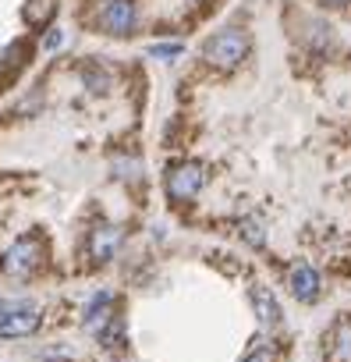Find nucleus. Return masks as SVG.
Listing matches in <instances>:
<instances>
[{
  "label": "nucleus",
  "mask_w": 351,
  "mask_h": 362,
  "mask_svg": "<svg viewBox=\"0 0 351 362\" xmlns=\"http://www.w3.org/2000/svg\"><path fill=\"white\" fill-rule=\"evenodd\" d=\"M203 57H206V64H213L220 71H231L249 57V36L242 29H220L203 43Z\"/></svg>",
  "instance_id": "f257e3e1"
},
{
  "label": "nucleus",
  "mask_w": 351,
  "mask_h": 362,
  "mask_svg": "<svg viewBox=\"0 0 351 362\" xmlns=\"http://www.w3.org/2000/svg\"><path fill=\"white\" fill-rule=\"evenodd\" d=\"M40 327V313L29 302L0 298V337H29Z\"/></svg>",
  "instance_id": "f03ea898"
},
{
  "label": "nucleus",
  "mask_w": 351,
  "mask_h": 362,
  "mask_svg": "<svg viewBox=\"0 0 351 362\" xmlns=\"http://www.w3.org/2000/svg\"><path fill=\"white\" fill-rule=\"evenodd\" d=\"M96 25L107 36H128L135 29V8H131V0H107V4L96 11Z\"/></svg>",
  "instance_id": "7ed1b4c3"
},
{
  "label": "nucleus",
  "mask_w": 351,
  "mask_h": 362,
  "mask_svg": "<svg viewBox=\"0 0 351 362\" xmlns=\"http://www.w3.org/2000/svg\"><path fill=\"white\" fill-rule=\"evenodd\" d=\"M206 185V170L199 163H182L167 174V192L170 199H192L199 189Z\"/></svg>",
  "instance_id": "20e7f679"
},
{
  "label": "nucleus",
  "mask_w": 351,
  "mask_h": 362,
  "mask_svg": "<svg viewBox=\"0 0 351 362\" xmlns=\"http://www.w3.org/2000/svg\"><path fill=\"white\" fill-rule=\"evenodd\" d=\"M36 267H40V245L29 242V238L15 242V245L8 249V256H4V270H8V274L25 277V274H32Z\"/></svg>",
  "instance_id": "39448f33"
},
{
  "label": "nucleus",
  "mask_w": 351,
  "mask_h": 362,
  "mask_svg": "<svg viewBox=\"0 0 351 362\" xmlns=\"http://www.w3.org/2000/svg\"><path fill=\"white\" fill-rule=\"evenodd\" d=\"M291 295L298 302H316L319 298V274L309 267V263H298L291 270Z\"/></svg>",
  "instance_id": "423d86ee"
},
{
  "label": "nucleus",
  "mask_w": 351,
  "mask_h": 362,
  "mask_svg": "<svg viewBox=\"0 0 351 362\" xmlns=\"http://www.w3.org/2000/svg\"><path fill=\"white\" fill-rule=\"evenodd\" d=\"M252 305H256V316H259L263 327H277V323H280V305H277V298H273L270 288L256 284V288H252Z\"/></svg>",
  "instance_id": "0eeeda50"
},
{
  "label": "nucleus",
  "mask_w": 351,
  "mask_h": 362,
  "mask_svg": "<svg viewBox=\"0 0 351 362\" xmlns=\"http://www.w3.org/2000/svg\"><path fill=\"white\" fill-rule=\"evenodd\" d=\"M110 295L103 291V295H96L93 302H89V309H85V330H93V334H103V323L107 320H114V313H110Z\"/></svg>",
  "instance_id": "6e6552de"
},
{
  "label": "nucleus",
  "mask_w": 351,
  "mask_h": 362,
  "mask_svg": "<svg viewBox=\"0 0 351 362\" xmlns=\"http://www.w3.org/2000/svg\"><path fill=\"white\" fill-rule=\"evenodd\" d=\"M330 358L333 362H351V323H340L330 337Z\"/></svg>",
  "instance_id": "1a4fd4ad"
},
{
  "label": "nucleus",
  "mask_w": 351,
  "mask_h": 362,
  "mask_svg": "<svg viewBox=\"0 0 351 362\" xmlns=\"http://www.w3.org/2000/svg\"><path fill=\"white\" fill-rule=\"evenodd\" d=\"M54 15H57V0H29V4H25L29 25H50Z\"/></svg>",
  "instance_id": "9d476101"
},
{
  "label": "nucleus",
  "mask_w": 351,
  "mask_h": 362,
  "mask_svg": "<svg viewBox=\"0 0 351 362\" xmlns=\"http://www.w3.org/2000/svg\"><path fill=\"white\" fill-rule=\"evenodd\" d=\"M117 238H121V235H117L114 228L100 231V235H96V242H93V252H96V259H107V256H110V249L117 245Z\"/></svg>",
  "instance_id": "9b49d317"
},
{
  "label": "nucleus",
  "mask_w": 351,
  "mask_h": 362,
  "mask_svg": "<svg viewBox=\"0 0 351 362\" xmlns=\"http://www.w3.org/2000/svg\"><path fill=\"white\" fill-rule=\"evenodd\" d=\"M242 235H245V242H249V245H256V249L266 242L263 224H259V221H252V217H245V221H242Z\"/></svg>",
  "instance_id": "f8f14e48"
},
{
  "label": "nucleus",
  "mask_w": 351,
  "mask_h": 362,
  "mask_svg": "<svg viewBox=\"0 0 351 362\" xmlns=\"http://www.w3.org/2000/svg\"><path fill=\"white\" fill-rule=\"evenodd\" d=\"M182 50H185L182 43H156V47H149V54H153V57H178Z\"/></svg>",
  "instance_id": "ddd939ff"
},
{
  "label": "nucleus",
  "mask_w": 351,
  "mask_h": 362,
  "mask_svg": "<svg viewBox=\"0 0 351 362\" xmlns=\"http://www.w3.org/2000/svg\"><path fill=\"white\" fill-rule=\"evenodd\" d=\"M245 362H273V351H270V348H259V351H252Z\"/></svg>",
  "instance_id": "4468645a"
},
{
  "label": "nucleus",
  "mask_w": 351,
  "mask_h": 362,
  "mask_svg": "<svg viewBox=\"0 0 351 362\" xmlns=\"http://www.w3.org/2000/svg\"><path fill=\"white\" fill-rule=\"evenodd\" d=\"M61 40H64V36H61V29H54V33L47 36V50H57V47H61Z\"/></svg>",
  "instance_id": "2eb2a0df"
},
{
  "label": "nucleus",
  "mask_w": 351,
  "mask_h": 362,
  "mask_svg": "<svg viewBox=\"0 0 351 362\" xmlns=\"http://www.w3.org/2000/svg\"><path fill=\"white\" fill-rule=\"evenodd\" d=\"M319 4H326V8H344L347 0H319Z\"/></svg>",
  "instance_id": "dca6fc26"
}]
</instances>
